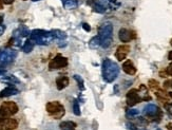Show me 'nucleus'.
<instances>
[{"label":"nucleus","instance_id":"1","mask_svg":"<svg viewBox=\"0 0 172 130\" xmlns=\"http://www.w3.org/2000/svg\"><path fill=\"white\" fill-rule=\"evenodd\" d=\"M103 76L107 83H113L119 74V67L115 61L110 58H106L103 61Z\"/></svg>","mask_w":172,"mask_h":130},{"label":"nucleus","instance_id":"2","mask_svg":"<svg viewBox=\"0 0 172 130\" xmlns=\"http://www.w3.org/2000/svg\"><path fill=\"white\" fill-rule=\"evenodd\" d=\"M98 36L101 39V46L103 49L111 47L113 43V25L111 22H105L98 28Z\"/></svg>","mask_w":172,"mask_h":130},{"label":"nucleus","instance_id":"3","mask_svg":"<svg viewBox=\"0 0 172 130\" xmlns=\"http://www.w3.org/2000/svg\"><path fill=\"white\" fill-rule=\"evenodd\" d=\"M30 39L35 43V45L48 46L55 39L53 33L51 31L45 30H33L30 34Z\"/></svg>","mask_w":172,"mask_h":130},{"label":"nucleus","instance_id":"4","mask_svg":"<svg viewBox=\"0 0 172 130\" xmlns=\"http://www.w3.org/2000/svg\"><path fill=\"white\" fill-rule=\"evenodd\" d=\"M17 56V51L13 49H0V69H2L11 65Z\"/></svg>","mask_w":172,"mask_h":130},{"label":"nucleus","instance_id":"5","mask_svg":"<svg viewBox=\"0 0 172 130\" xmlns=\"http://www.w3.org/2000/svg\"><path fill=\"white\" fill-rule=\"evenodd\" d=\"M45 109H47L48 113L51 115L54 119L58 120L65 115V107L61 105L59 102L54 101V102H49L45 106Z\"/></svg>","mask_w":172,"mask_h":130},{"label":"nucleus","instance_id":"6","mask_svg":"<svg viewBox=\"0 0 172 130\" xmlns=\"http://www.w3.org/2000/svg\"><path fill=\"white\" fill-rule=\"evenodd\" d=\"M18 106L14 102H4L0 106V120L9 119L18 112Z\"/></svg>","mask_w":172,"mask_h":130},{"label":"nucleus","instance_id":"7","mask_svg":"<svg viewBox=\"0 0 172 130\" xmlns=\"http://www.w3.org/2000/svg\"><path fill=\"white\" fill-rule=\"evenodd\" d=\"M144 114L148 117L149 120H152V121L155 122H159L162 119V111L156 105L154 104H148L145 108H144Z\"/></svg>","mask_w":172,"mask_h":130},{"label":"nucleus","instance_id":"8","mask_svg":"<svg viewBox=\"0 0 172 130\" xmlns=\"http://www.w3.org/2000/svg\"><path fill=\"white\" fill-rule=\"evenodd\" d=\"M147 125L148 121L144 117H135V120L127 123L129 130H147Z\"/></svg>","mask_w":172,"mask_h":130},{"label":"nucleus","instance_id":"9","mask_svg":"<svg viewBox=\"0 0 172 130\" xmlns=\"http://www.w3.org/2000/svg\"><path fill=\"white\" fill-rule=\"evenodd\" d=\"M141 101V96L138 94V90L136 89H131L128 91L127 96H126V102H127V105L130 107H133L136 104H138Z\"/></svg>","mask_w":172,"mask_h":130},{"label":"nucleus","instance_id":"10","mask_svg":"<svg viewBox=\"0 0 172 130\" xmlns=\"http://www.w3.org/2000/svg\"><path fill=\"white\" fill-rule=\"evenodd\" d=\"M68 66V59L66 57L61 56V55H57L55 56L49 64V68L51 70H56V69H61Z\"/></svg>","mask_w":172,"mask_h":130},{"label":"nucleus","instance_id":"11","mask_svg":"<svg viewBox=\"0 0 172 130\" xmlns=\"http://www.w3.org/2000/svg\"><path fill=\"white\" fill-rule=\"evenodd\" d=\"M18 127V121L15 119L0 120V130H15Z\"/></svg>","mask_w":172,"mask_h":130},{"label":"nucleus","instance_id":"12","mask_svg":"<svg viewBox=\"0 0 172 130\" xmlns=\"http://www.w3.org/2000/svg\"><path fill=\"white\" fill-rule=\"evenodd\" d=\"M118 37L121 43H129V41H131L133 38H135L136 35H135V33L133 31H130V30L124 29L123 28V29L119 30Z\"/></svg>","mask_w":172,"mask_h":130},{"label":"nucleus","instance_id":"13","mask_svg":"<svg viewBox=\"0 0 172 130\" xmlns=\"http://www.w3.org/2000/svg\"><path fill=\"white\" fill-rule=\"evenodd\" d=\"M130 52V46L128 45H121L117 48L116 52H115V56L118 61H123L124 59H126L127 55Z\"/></svg>","mask_w":172,"mask_h":130},{"label":"nucleus","instance_id":"14","mask_svg":"<svg viewBox=\"0 0 172 130\" xmlns=\"http://www.w3.org/2000/svg\"><path fill=\"white\" fill-rule=\"evenodd\" d=\"M31 34V32L29 31L27 27L25 25H21L19 27L17 30H15L13 33V38H18V39H22L23 37H27Z\"/></svg>","mask_w":172,"mask_h":130},{"label":"nucleus","instance_id":"15","mask_svg":"<svg viewBox=\"0 0 172 130\" xmlns=\"http://www.w3.org/2000/svg\"><path fill=\"white\" fill-rule=\"evenodd\" d=\"M123 70L128 75H134V74L136 73V68H135V66L133 65V63H132L130 59H127L126 61H124Z\"/></svg>","mask_w":172,"mask_h":130},{"label":"nucleus","instance_id":"16","mask_svg":"<svg viewBox=\"0 0 172 130\" xmlns=\"http://www.w3.org/2000/svg\"><path fill=\"white\" fill-rule=\"evenodd\" d=\"M19 93V90L16 89L15 87H7L5 89H3L2 91L0 92V99H2V97H9V96H12V95H16Z\"/></svg>","mask_w":172,"mask_h":130},{"label":"nucleus","instance_id":"17","mask_svg":"<svg viewBox=\"0 0 172 130\" xmlns=\"http://www.w3.org/2000/svg\"><path fill=\"white\" fill-rule=\"evenodd\" d=\"M69 85V78L67 76H59L56 79V87L58 90H63Z\"/></svg>","mask_w":172,"mask_h":130},{"label":"nucleus","instance_id":"18","mask_svg":"<svg viewBox=\"0 0 172 130\" xmlns=\"http://www.w3.org/2000/svg\"><path fill=\"white\" fill-rule=\"evenodd\" d=\"M138 94L141 96V101H150L151 99V96L148 93V89L145 85H141L138 88Z\"/></svg>","mask_w":172,"mask_h":130},{"label":"nucleus","instance_id":"19","mask_svg":"<svg viewBox=\"0 0 172 130\" xmlns=\"http://www.w3.org/2000/svg\"><path fill=\"white\" fill-rule=\"evenodd\" d=\"M76 123L72 121H65L61 122L59 127H60V130H75L76 129Z\"/></svg>","mask_w":172,"mask_h":130},{"label":"nucleus","instance_id":"20","mask_svg":"<svg viewBox=\"0 0 172 130\" xmlns=\"http://www.w3.org/2000/svg\"><path fill=\"white\" fill-rule=\"evenodd\" d=\"M92 7H93L94 12H96V13H99V14H103V13H106V11H107L106 5L103 4L101 2H99V1H96V2L92 3Z\"/></svg>","mask_w":172,"mask_h":130},{"label":"nucleus","instance_id":"21","mask_svg":"<svg viewBox=\"0 0 172 130\" xmlns=\"http://www.w3.org/2000/svg\"><path fill=\"white\" fill-rule=\"evenodd\" d=\"M101 46V39H99V36L96 35V36H94V37H92L91 40L89 41V47L90 49H97V48Z\"/></svg>","mask_w":172,"mask_h":130},{"label":"nucleus","instance_id":"22","mask_svg":"<svg viewBox=\"0 0 172 130\" xmlns=\"http://www.w3.org/2000/svg\"><path fill=\"white\" fill-rule=\"evenodd\" d=\"M78 7V0H67L63 2V7L67 10H74Z\"/></svg>","mask_w":172,"mask_h":130},{"label":"nucleus","instance_id":"23","mask_svg":"<svg viewBox=\"0 0 172 130\" xmlns=\"http://www.w3.org/2000/svg\"><path fill=\"white\" fill-rule=\"evenodd\" d=\"M34 46H35V43L33 40H31V39H28L25 43V45L22 46V51L25 53H30V52L33 51Z\"/></svg>","mask_w":172,"mask_h":130},{"label":"nucleus","instance_id":"24","mask_svg":"<svg viewBox=\"0 0 172 130\" xmlns=\"http://www.w3.org/2000/svg\"><path fill=\"white\" fill-rule=\"evenodd\" d=\"M1 81L2 83H5V84H19L20 81L17 78L16 76H13V75H9V76H5V77H2L1 78Z\"/></svg>","mask_w":172,"mask_h":130},{"label":"nucleus","instance_id":"25","mask_svg":"<svg viewBox=\"0 0 172 130\" xmlns=\"http://www.w3.org/2000/svg\"><path fill=\"white\" fill-rule=\"evenodd\" d=\"M51 32L53 33L54 37L57 38L58 40H65V39L67 38V34H66L65 32L60 31V30H52Z\"/></svg>","mask_w":172,"mask_h":130},{"label":"nucleus","instance_id":"26","mask_svg":"<svg viewBox=\"0 0 172 130\" xmlns=\"http://www.w3.org/2000/svg\"><path fill=\"white\" fill-rule=\"evenodd\" d=\"M155 94H156V96L159 97V99H161V101L163 102H168V99H169V94H167L166 92H164L163 90L159 89L155 91Z\"/></svg>","mask_w":172,"mask_h":130},{"label":"nucleus","instance_id":"27","mask_svg":"<svg viewBox=\"0 0 172 130\" xmlns=\"http://www.w3.org/2000/svg\"><path fill=\"white\" fill-rule=\"evenodd\" d=\"M108 7L111 10H118L121 7V1L119 0H109L108 1Z\"/></svg>","mask_w":172,"mask_h":130},{"label":"nucleus","instance_id":"28","mask_svg":"<svg viewBox=\"0 0 172 130\" xmlns=\"http://www.w3.org/2000/svg\"><path fill=\"white\" fill-rule=\"evenodd\" d=\"M139 114V111L137 109H129L127 110V113H126V117H128V119H135V117H137V115Z\"/></svg>","mask_w":172,"mask_h":130},{"label":"nucleus","instance_id":"29","mask_svg":"<svg viewBox=\"0 0 172 130\" xmlns=\"http://www.w3.org/2000/svg\"><path fill=\"white\" fill-rule=\"evenodd\" d=\"M73 77H74V79L77 81V84H78L79 89H80V90H85V83H83V79L81 78V76H79V75L75 74Z\"/></svg>","mask_w":172,"mask_h":130},{"label":"nucleus","instance_id":"30","mask_svg":"<svg viewBox=\"0 0 172 130\" xmlns=\"http://www.w3.org/2000/svg\"><path fill=\"white\" fill-rule=\"evenodd\" d=\"M73 112H74V114L77 115V117L80 115V108H79V104L77 101H74V103H73Z\"/></svg>","mask_w":172,"mask_h":130},{"label":"nucleus","instance_id":"31","mask_svg":"<svg viewBox=\"0 0 172 130\" xmlns=\"http://www.w3.org/2000/svg\"><path fill=\"white\" fill-rule=\"evenodd\" d=\"M159 84L157 83L155 79H150L149 81V87L151 88L152 90H154V91H156V90L159 89Z\"/></svg>","mask_w":172,"mask_h":130},{"label":"nucleus","instance_id":"32","mask_svg":"<svg viewBox=\"0 0 172 130\" xmlns=\"http://www.w3.org/2000/svg\"><path fill=\"white\" fill-rule=\"evenodd\" d=\"M164 107H165V109L168 112V114L172 117V104L171 103H166L165 105H164Z\"/></svg>","mask_w":172,"mask_h":130},{"label":"nucleus","instance_id":"33","mask_svg":"<svg viewBox=\"0 0 172 130\" xmlns=\"http://www.w3.org/2000/svg\"><path fill=\"white\" fill-rule=\"evenodd\" d=\"M166 73H167L168 75H170V76H172V63L170 64L167 69H166Z\"/></svg>","mask_w":172,"mask_h":130},{"label":"nucleus","instance_id":"34","mask_svg":"<svg viewBox=\"0 0 172 130\" xmlns=\"http://www.w3.org/2000/svg\"><path fill=\"white\" fill-rule=\"evenodd\" d=\"M81 27H83V29L85 30L86 32H90L91 31V27H90L89 25H88V23H83V25H81Z\"/></svg>","mask_w":172,"mask_h":130},{"label":"nucleus","instance_id":"35","mask_svg":"<svg viewBox=\"0 0 172 130\" xmlns=\"http://www.w3.org/2000/svg\"><path fill=\"white\" fill-rule=\"evenodd\" d=\"M4 31H5V25H0V36H1L3 33H4Z\"/></svg>","mask_w":172,"mask_h":130},{"label":"nucleus","instance_id":"36","mask_svg":"<svg viewBox=\"0 0 172 130\" xmlns=\"http://www.w3.org/2000/svg\"><path fill=\"white\" fill-rule=\"evenodd\" d=\"M4 4H12L14 2V0H1Z\"/></svg>","mask_w":172,"mask_h":130},{"label":"nucleus","instance_id":"37","mask_svg":"<svg viewBox=\"0 0 172 130\" xmlns=\"http://www.w3.org/2000/svg\"><path fill=\"white\" fill-rule=\"evenodd\" d=\"M168 59L172 61V51H170V52H169V54H168Z\"/></svg>","mask_w":172,"mask_h":130},{"label":"nucleus","instance_id":"38","mask_svg":"<svg viewBox=\"0 0 172 130\" xmlns=\"http://www.w3.org/2000/svg\"><path fill=\"white\" fill-rule=\"evenodd\" d=\"M167 129L168 130H172V123L168 124V125H167Z\"/></svg>","mask_w":172,"mask_h":130},{"label":"nucleus","instance_id":"39","mask_svg":"<svg viewBox=\"0 0 172 130\" xmlns=\"http://www.w3.org/2000/svg\"><path fill=\"white\" fill-rule=\"evenodd\" d=\"M5 73V71L4 70H2V69H0V76H1V75H3V74Z\"/></svg>","mask_w":172,"mask_h":130},{"label":"nucleus","instance_id":"40","mask_svg":"<svg viewBox=\"0 0 172 130\" xmlns=\"http://www.w3.org/2000/svg\"><path fill=\"white\" fill-rule=\"evenodd\" d=\"M2 21H3V16H0V25H2Z\"/></svg>","mask_w":172,"mask_h":130},{"label":"nucleus","instance_id":"41","mask_svg":"<svg viewBox=\"0 0 172 130\" xmlns=\"http://www.w3.org/2000/svg\"><path fill=\"white\" fill-rule=\"evenodd\" d=\"M2 7H3V2L1 1V0H0V10L2 9Z\"/></svg>","mask_w":172,"mask_h":130},{"label":"nucleus","instance_id":"42","mask_svg":"<svg viewBox=\"0 0 172 130\" xmlns=\"http://www.w3.org/2000/svg\"><path fill=\"white\" fill-rule=\"evenodd\" d=\"M170 81V88H172V81Z\"/></svg>","mask_w":172,"mask_h":130},{"label":"nucleus","instance_id":"43","mask_svg":"<svg viewBox=\"0 0 172 130\" xmlns=\"http://www.w3.org/2000/svg\"><path fill=\"white\" fill-rule=\"evenodd\" d=\"M169 96H170V97H171V99H172V92H170V93H169Z\"/></svg>","mask_w":172,"mask_h":130},{"label":"nucleus","instance_id":"44","mask_svg":"<svg viewBox=\"0 0 172 130\" xmlns=\"http://www.w3.org/2000/svg\"><path fill=\"white\" fill-rule=\"evenodd\" d=\"M32 1H34V2H36V1H40V0H32Z\"/></svg>","mask_w":172,"mask_h":130},{"label":"nucleus","instance_id":"45","mask_svg":"<svg viewBox=\"0 0 172 130\" xmlns=\"http://www.w3.org/2000/svg\"><path fill=\"white\" fill-rule=\"evenodd\" d=\"M61 1H63V2H65V1H67V0H61Z\"/></svg>","mask_w":172,"mask_h":130},{"label":"nucleus","instance_id":"46","mask_svg":"<svg viewBox=\"0 0 172 130\" xmlns=\"http://www.w3.org/2000/svg\"><path fill=\"white\" fill-rule=\"evenodd\" d=\"M156 130H162V129H161V128H157V129H156Z\"/></svg>","mask_w":172,"mask_h":130},{"label":"nucleus","instance_id":"47","mask_svg":"<svg viewBox=\"0 0 172 130\" xmlns=\"http://www.w3.org/2000/svg\"><path fill=\"white\" fill-rule=\"evenodd\" d=\"M170 43H171V46H172V39H171V41H170Z\"/></svg>","mask_w":172,"mask_h":130}]
</instances>
